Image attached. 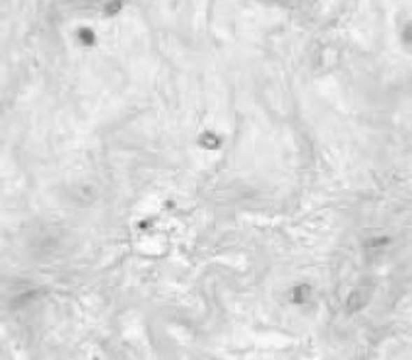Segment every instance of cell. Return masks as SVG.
<instances>
[{
    "label": "cell",
    "instance_id": "cell-1",
    "mask_svg": "<svg viewBox=\"0 0 412 360\" xmlns=\"http://www.w3.org/2000/svg\"><path fill=\"white\" fill-rule=\"evenodd\" d=\"M406 37H409V41L412 43V26L409 27V29H406Z\"/></svg>",
    "mask_w": 412,
    "mask_h": 360
}]
</instances>
